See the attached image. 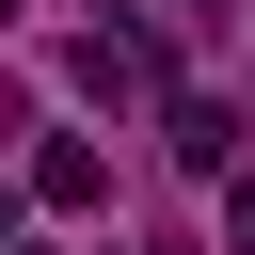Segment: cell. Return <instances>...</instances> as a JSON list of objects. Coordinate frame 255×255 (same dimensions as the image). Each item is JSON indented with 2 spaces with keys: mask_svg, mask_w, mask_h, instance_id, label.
Masks as SVG:
<instances>
[{
  "mask_svg": "<svg viewBox=\"0 0 255 255\" xmlns=\"http://www.w3.org/2000/svg\"><path fill=\"white\" fill-rule=\"evenodd\" d=\"M175 64H159V32H112V48H80V96H159Z\"/></svg>",
  "mask_w": 255,
  "mask_h": 255,
  "instance_id": "obj_1",
  "label": "cell"
},
{
  "mask_svg": "<svg viewBox=\"0 0 255 255\" xmlns=\"http://www.w3.org/2000/svg\"><path fill=\"white\" fill-rule=\"evenodd\" d=\"M32 207H112V159L96 143H32Z\"/></svg>",
  "mask_w": 255,
  "mask_h": 255,
  "instance_id": "obj_2",
  "label": "cell"
},
{
  "mask_svg": "<svg viewBox=\"0 0 255 255\" xmlns=\"http://www.w3.org/2000/svg\"><path fill=\"white\" fill-rule=\"evenodd\" d=\"M159 143H175L191 175H223V143H239V112H223V96H175V128H159Z\"/></svg>",
  "mask_w": 255,
  "mask_h": 255,
  "instance_id": "obj_3",
  "label": "cell"
},
{
  "mask_svg": "<svg viewBox=\"0 0 255 255\" xmlns=\"http://www.w3.org/2000/svg\"><path fill=\"white\" fill-rule=\"evenodd\" d=\"M223 255H255V191H223Z\"/></svg>",
  "mask_w": 255,
  "mask_h": 255,
  "instance_id": "obj_4",
  "label": "cell"
},
{
  "mask_svg": "<svg viewBox=\"0 0 255 255\" xmlns=\"http://www.w3.org/2000/svg\"><path fill=\"white\" fill-rule=\"evenodd\" d=\"M175 16H223V0H175Z\"/></svg>",
  "mask_w": 255,
  "mask_h": 255,
  "instance_id": "obj_5",
  "label": "cell"
},
{
  "mask_svg": "<svg viewBox=\"0 0 255 255\" xmlns=\"http://www.w3.org/2000/svg\"><path fill=\"white\" fill-rule=\"evenodd\" d=\"M0 16H16V0H0Z\"/></svg>",
  "mask_w": 255,
  "mask_h": 255,
  "instance_id": "obj_6",
  "label": "cell"
}]
</instances>
